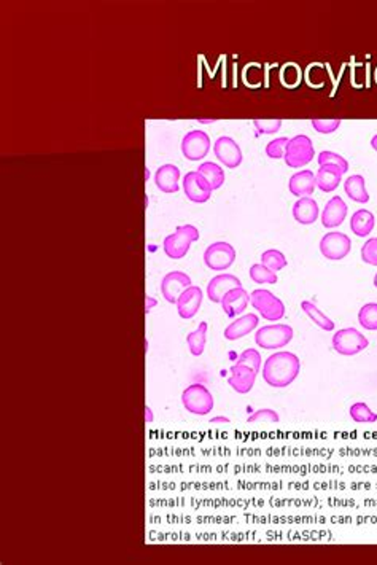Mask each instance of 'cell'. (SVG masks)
<instances>
[{
	"label": "cell",
	"mask_w": 377,
	"mask_h": 565,
	"mask_svg": "<svg viewBox=\"0 0 377 565\" xmlns=\"http://www.w3.org/2000/svg\"><path fill=\"white\" fill-rule=\"evenodd\" d=\"M358 322L365 330H377V302H368L358 312Z\"/></svg>",
	"instance_id": "obj_32"
},
{
	"label": "cell",
	"mask_w": 377,
	"mask_h": 565,
	"mask_svg": "<svg viewBox=\"0 0 377 565\" xmlns=\"http://www.w3.org/2000/svg\"><path fill=\"white\" fill-rule=\"evenodd\" d=\"M288 142H290V138H287V137H278L276 138V141H271L266 145V155L272 159L283 158Z\"/></svg>",
	"instance_id": "obj_37"
},
{
	"label": "cell",
	"mask_w": 377,
	"mask_h": 565,
	"mask_svg": "<svg viewBox=\"0 0 377 565\" xmlns=\"http://www.w3.org/2000/svg\"><path fill=\"white\" fill-rule=\"evenodd\" d=\"M294 336L293 328L285 323H276V325H266L260 328L255 335V342L258 347L274 351V349L285 347L288 342H292Z\"/></svg>",
	"instance_id": "obj_4"
},
{
	"label": "cell",
	"mask_w": 377,
	"mask_h": 565,
	"mask_svg": "<svg viewBox=\"0 0 377 565\" xmlns=\"http://www.w3.org/2000/svg\"><path fill=\"white\" fill-rule=\"evenodd\" d=\"M343 125V121L339 120V118H328V120H325V118H315L312 120V127L320 134H333L334 131L339 130V126Z\"/></svg>",
	"instance_id": "obj_35"
},
{
	"label": "cell",
	"mask_w": 377,
	"mask_h": 565,
	"mask_svg": "<svg viewBox=\"0 0 377 565\" xmlns=\"http://www.w3.org/2000/svg\"><path fill=\"white\" fill-rule=\"evenodd\" d=\"M261 265H265L266 268H269L271 271L277 272V271H282L283 268H285V266L288 265V261L285 258V255H283L281 250L269 249V250L263 251Z\"/></svg>",
	"instance_id": "obj_30"
},
{
	"label": "cell",
	"mask_w": 377,
	"mask_h": 565,
	"mask_svg": "<svg viewBox=\"0 0 377 565\" xmlns=\"http://www.w3.org/2000/svg\"><path fill=\"white\" fill-rule=\"evenodd\" d=\"M374 287H376V289H377V274L374 276Z\"/></svg>",
	"instance_id": "obj_44"
},
{
	"label": "cell",
	"mask_w": 377,
	"mask_h": 565,
	"mask_svg": "<svg viewBox=\"0 0 377 565\" xmlns=\"http://www.w3.org/2000/svg\"><path fill=\"white\" fill-rule=\"evenodd\" d=\"M236 363L245 364V367H250V368L255 369L256 373H260L261 356H260V352L256 351V349H247V351H244L241 353Z\"/></svg>",
	"instance_id": "obj_36"
},
{
	"label": "cell",
	"mask_w": 377,
	"mask_h": 565,
	"mask_svg": "<svg viewBox=\"0 0 377 565\" xmlns=\"http://www.w3.org/2000/svg\"><path fill=\"white\" fill-rule=\"evenodd\" d=\"M182 404L194 415H207L215 407L214 395L203 384H191L182 392Z\"/></svg>",
	"instance_id": "obj_3"
},
{
	"label": "cell",
	"mask_w": 377,
	"mask_h": 565,
	"mask_svg": "<svg viewBox=\"0 0 377 565\" xmlns=\"http://www.w3.org/2000/svg\"><path fill=\"white\" fill-rule=\"evenodd\" d=\"M191 287V277L187 272L182 271H172L167 272L161 280V294L166 298L167 302L177 305L179 296L183 294L185 290Z\"/></svg>",
	"instance_id": "obj_12"
},
{
	"label": "cell",
	"mask_w": 377,
	"mask_h": 565,
	"mask_svg": "<svg viewBox=\"0 0 377 565\" xmlns=\"http://www.w3.org/2000/svg\"><path fill=\"white\" fill-rule=\"evenodd\" d=\"M278 414L276 413L274 409H258L253 413L252 415H249V419H247V422L249 424H278Z\"/></svg>",
	"instance_id": "obj_34"
},
{
	"label": "cell",
	"mask_w": 377,
	"mask_h": 565,
	"mask_svg": "<svg viewBox=\"0 0 377 565\" xmlns=\"http://www.w3.org/2000/svg\"><path fill=\"white\" fill-rule=\"evenodd\" d=\"M236 261V250L228 243H214L204 251V263L212 271L230 269Z\"/></svg>",
	"instance_id": "obj_8"
},
{
	"label": "cell",
	"mask_w": 377,
	"mask_h": 565,
	"mask_svg": "<svg viewBox=\"0 0 377 565\" xmlns=\"http://www.w3.org/2000/svg\"><path fill=\"white\" fill-rule=\"evenodd\" d=\"M203 298H204L203 290H201L199 287H194V285L188 287V289L185 290L177 300L179 316L185 318V320L193 318L196 314H198L201 305H203Z\"/></svg>",
	"instance_id": "obj_15"
},
{
	"label": "cell",
	"mask_w": 377,
	"mask_h": 565,
	"mask_svg": "<svg viewBox=\"0 0 377 565\" xmlns=\"http://www.w3.org/2000/svg\"><path fill=\"white\" fill-rule=\"evenodd\" d=\"M317 161H318L320 166H323V164H332V166L339 167L340 171H343V174H345L349 171L347 159H345L344 156L338 155V153H334V152H322L318 155Z\"/></svg>",
	"instance_id": "obj_33"
},
{
	"label": "cell",
	"mask_w": 377,
	"mask_h": 565,
	"mask_svg": "<svg viewBox=\"0 0 377 565\" xmlns=\"http://www.w3.org/2000/svg\"><path fill=\"white\" fill-rule=\"evenodd\" d=\"M230 373L231 374L228 378V384L231 385V389L234 390V392L241 393V395H245L250 392V390L253 389V385H255L256 376H258V373L255 371V369L250 367H245V364H239V363L232 364Z\"/></svg>",
	"instance_id": "obj_14"
},
{
	"label": "cell",
	"mask_w": 377,
	"mask_h": 565,
	"mask_svg": "<svg viewBox=\"0 0 377 565\" xmlns=\"http://www.w3.org/2000/svg\"><path fill=\"white\" fill-rule=\"evenodd\" d=\"M249 301L250 295L247 294V290L242 289V287H237V289L230 290L228 294L223 296V300H221V307H223L226 316L230 318H234L247 309Z\"/></svg>",
	"instance_id": "obj_18"
},
{
	"label": "cell",
	"mask_w": 377,
	"mask_h": 565,
	"mask_svg": "<svg viewBox=\"0 0 377 565\" xmlns=\"http://www.w3.org/2000/svg\"><path fill=\"white\" fill-rule=\"evenodd\" d=\"M301 309L306 312V314L312 318V322L315 323V325L322 328V330L325 331L334 330V322L327 314H323V312L317 307V305H314L312 301H303Z\"/></svg>",
	"instance_id": "obj_27"
},
{
	"label": "cell",
	"mask_w": 377,
	"mask_h": 565,
	"mask_svg": "<svg viewBox=\"0 0 377 565\" xmlns=\"http://www.w3.org/2000/svg\"><path fill=\"white\" fill-rule=\"evenodd\" d=\"M301 373V360L293 352H276L266 358L263 379L274 389L288 387Z\"/></svg>",
	"instance_id": "obj_1"
},
{
	"label": "cell",
	"mask_w": 377,
	"mask_h": 565,
	"mask_svg": "<svg viewBox=\"0 0 377 565\" xmlns=\"http://www.w3.org/2000/svg\"><path fill=\"white\" fill-rule=\"evenodd\" d=\"M350 418H352L355 422L358 424H374L377 422V414L374 411H371L368 404L363 402H356L350 407Z\"/></svg>",
	"instance_id": "obj_29"
},
{
	"label": "cell",
	"mask_w": 377,
	"mask_h": 565,
	"mask_svg": "<svg viewBox=\"0 0 377 565\" xmlns=\"http://www.w3.org/2000/svg\"><path fill=\"white\" fill-rule=\"evenodd\" d=\"M214 152H215L216 159H218L221 164H225L226 167L234 169L237 166H241L242 150H241V147L237 145V142L234 141V138H231L228 136L216 138V142L214 145Z\"/></svg>",
	"instance_id": "obj_13"
},
{
	"label": "cell",
	"mask_w": 377,
	"mask_h": 565,
	"mask_svg": "<svg viewBox=\"0 0 377 565\" xmlns=\"http://www.w3.org/2000/svg\"><path fill=\"white\" fill-rule=\"evenodd\" d=\"M293 218L301 225H312L318 218V204L312 198H299L293 205Z\"/></svg>",
	"instance_id": "obj_23"
},
{
	"label": "cell",
	"mask_w": 377,
	"mask_h": 565,
	"mask_svg": "<svg viewBox=\"0 0 377 565\" xmlns=\"http://www.w3.org/2000/svg\"><path fill=\"white\" fill-rule=\"evenodd\" d=\"M315 187H317V181H315L314 172L311 171H301L292 176L290 182H288V188L290 193L296 198H306L309 194L314 193Z\"/></svg>",
	"instance_id": "obj_22"
},
{
	"label": "cell",
	"mask_w": 377,
	"mask_h": 565,
	"mask_svg": "<svg viewBox=\"0 0 377 565\" xmlns=\"http://www.w3.org/2000/svg\"><path fill=\"white\" fill-rule=\"evenodd\" d=\"M361 260L371 266H377V238L366 240L361 247Z\"/></svg>",
	"instance_id": "obj_39"
},
{
	"label": "cell",
	"mask_w": 377,
	"mask_h": 565,
	"mask_svg": "<svg viewBox=\"0 0 377 565\" xmlns=\"http://www.w3.org/2000/svg\"><path fill=\"white\" fill-rule=\"evenodd\" d=\"M344 189H345V194H347V196L355 203L366 204L369 201V193H368V189H366L365 177L350 176L347 181L344 182Z\"/></svg>",
	"instance_id": "obj_25"
},
{
	"label": "cell",
	"mask_w": 377,
	"mask_h": 565,
	"mask_svg": "<svg viewBox=\"0 0 377 565\" xmlns=\"http://www.w3.org/2000/svg\"><path fill=\"white\" fill-rule=\"evenodd\" d=\"M343 176L344 174L339 167L332 166V164H323L315 174V181H317V187L323 193H332L343 182Z\"/></svg>",
	"instance_id": "obj_20"
},
{
	"label": "cell",
	"mask_w": 377,
	"mask_h": 565,
	"mask_svg": "<svg viewBox=\"0 0 377 565\" xmlns=\"http://www.w3.org/2000/svg\"><path fill=\"white\" fill-rule=\"evenodd\" d=\"M231 420L228 418H225V415H218V418H212L210 419V424H230Z\"/></svg>",
	"instance_id": "obj_42"
},
{
	"label": "cell",
	"mask_w": 377,
	"mask_h": 565,
	"mask_svg": "<svg viewBox=\"0 0 377 565\" xmlns=\"http://www.w3.org/2000/svg\"><path fill=\"white\" fill-rule=\"evenodd\" d=\"M374 223H376L374 214L366 209H360L352 215V220H350V229H352V233L355 236H358V238H366V236H369L371 233H373Z\"/></svg>",
	"instance_id": "obj_24"
},
{
	"label": "cell",
	"mask_w": 377,
	"mask_h": 565,
	"mask_svg": "<svg viewBox=\"0 0 377 565\" xmlns=\"http://www.w3.org/2000/svg\"><path fill=\"white\" fill-rule=\"evenodd\" d=\"M156 305H158V301L154 300L153 296H148V295H147V296H145V314H150V311H152L153 307L156 306Z\"/></svg>",
	"instance_id": "obj_40"
},
{
	"label": "cell",
	"mask_w": 377,
	"mask_h": 565,
	"mask_svg": "<svg viewBox=\"0 0 377 565\" xmlns=\"http://www.w3.org/2000/svg\"><path fill=\"white\" fill-rule=\"evenodd\" d=\"M350 249H352V243L349 236L338 231L327 233L320 240V251L328 260H343L350 254Z\"/></svg>",
	"instance_id": "obj_9"
},
{
	"label": "cell",
	"mask_w": 377,
	"mask_h": 565,
	"mask_svg": "<svg viewBox=\"0 0 377 565\" xmlns=\"http://www.w3.org/2000/svg\"><path fill=\"white\" fill-rule=\"evenodd\" d=\"M180 181V169L174 164H164L154 174V183L163 193L172 194L179 192Z\"/></svg>",
	"instance_id": "obj_19"
},
{
	"label": "cell",
	"mask_w": 377,
	"mask_h": 565,
	"mask_svg": "<svg viewBox=\"0 0 377 565\" xmlns=\"http://www.w3.org/2000/svg\"><path fill=\"white\" fill-rule=\"evenodd\" d=\"M368 346V338L361 335L356 328H343V330L336 331V335L333 336L334 351L345 357L356 356V353L363 352Z\"/></svg>",
	"instance_id": "obj_6"
},
{
	"label": "cell",
	"mask_w": 377,
	"mask_h": 565,
	"mask_svg": "<svg viewBox=\"0 0 377 565\" xmlns=\"http://www.w3.org/2000/svg\"><path fill=\"white\" fill-rule=\"evenodd\" d=\"M250 279L255 282V284H277V272L271 271L269 268H266L265 265L256 263L250 266Z\"/></svg>",
	"instance_id": "obj_31"
},
{
	"label": "cell",
	"mask_w": 377,
	"mask_h": 565,
	"mask_svg": "<svg viewBox=\"0 0 377 565\" xmlns=\"http://www.w3.org/2000/svg\"><path fill=\"white\" fill-rule=\"evenodd\" d=\"M371 147H373L374 150L377 152V134L373 138H371Z\"/></svg>",
	"instance_id": "obj_43"
},
{
	"label": "cell",
	"mask_w": 377,
	"mask_h": 565,
	"mask_svg": "<svg viewBox=\"0 0 377 565\" xmlns=\"http://www.w3.org/2000/svg\"><path fill=\"white\" fill-rule=\"evenodd\" d=\"M242 287V282L239 277L232 274H218L215 276L207 284V296L212 302H221L223 296L228 294L230 290Z\"/></svg>",
	"instance_id": "obj_16"
},
{
	"label": "cell",
	"mask_w": 377,
	"mask_h": 565,
	"mask_svg": "<svg viewBox=\"0 0 377 565\" xmlns=\"http://www.w3.org/2000/svg\"><path fill=\"white\" fill-rule=\"evenodd\" d=\"M145 422L147 424H153L154 422V415H153V409L148 407H145Z\"/></svg>",
	"instance_id": "obj_41"
},
{
	"label": "cell",
	"mask_w": 377,
	"mask_h": 565,
	"mask_svg": "<svg viewBox=\"0 0 377 565\" xmlns=\"http://www.w3.org/2000/svg\"><path fill=\"white\" fill-rule=\"evenodd\" d=\"M256 327H258V316L247 314V316L239 317L234 322H231L230 325L225 328L223 335L226 339H228V341H237V339L250 335Z\"/></svg>",
	"instance_id": "obj_21"
},
{
	"label": "cell",
	"mask_w": 377,
	"mask_h": 565,
	"mask_svg": "<svg viewBox=\"0 0 377 565\" xmlns=\"http://www.w3.org/2000/svg\"><path fill=\"white\" fill-rule=\"evenodd\" d=\"M253 126L258 131V134H276V132L281 131L282 127V120H253Z\"/></svg>",
	"instance_id": "obj_38"
},
{
	"label": "cell",
	"mask_w": 377,
	"mask_h": 565,
	"mask_svg": "<svg viewBox=\"0 0 377 565\" xmlns=\"http://www.w3.org/2000/svg\"><path fill=\"white\" fill-rule=\"evenodd\" d=\"M210 138L204 131H190L182 141V153L190 161H199L207 156Z\"/></svg>",
	"instance_id": "obj_11"
},
{
	"label": "cell",
	"mask_w": 377,
	"mask_h": 565,
	"mask_svg": "<svg viewBox=\"0 0 377 565\" xmlns=\"http://www.w3.org/2000/svg\"><path fill=\"white\" fill-rule=\"evenodd\" d=\"M183 192L187 194V198L190 201L204 204L207 203L212 196V187L209 182L205 181V177L203 174H199L198 171L188 172L183 178Z\"/></svg>",
	"instance_id": "obj_10"
},
{
	"label": "cell",
	"mask_w": 377,
	"mask_h": 565,
	"mask_svg": "<svg viewBox=\"0 0 377 565\" xmlns=\"http://www.w3.org/2000/svg\"><path fill=\"white\" fill-rule=\"evenodd\" d=\"M199 229L193 225H180L175 229V233L169 234L166 239H164L163 249L164 254H166L169 258L172 260H180L183 258L185 255L190 251L191 244L199 240Z\"/></svg>",
	"instance_id": "obj_2"
},
{
	"label": "cell",
	"mask_w": 377,
	"mask_h": 565,
	"mask_svg": "<svg viewBox=\"0 0 377 565\" xmlns=\"http://www.w3.org/2000/svg\"><path fill=\"white\" fill-rule=\"evenodd\" d=\"M315 150H314V143L307 136H294L290 138L288 145L285 148V159L287 166L299 169L303 166H306L314 159Z\"/></svg>",
	"instance_id": "obj_7"
},
{
	"label": "cell",
	"mask_w": 377,
	"mask_h": 565,
	"mask_svg": "<svg viewBox=\"0 0 377 565\" xmlns=\"http://www.w3.org/2000/svg\"><path fill=\"white\" fill-rule=\"evenodd\" d=\"M207 330H209L207 322H201L199 327L196 328L194 331H191L187 336L190 352L193 353L194 357H199L204 353L205 341H207Z\"/></svg>",
	"instance_id": "obj_26"
},
{
	"label": "cell",
	"mask_w": 377,
	"mask_h": 565,
	"mask_svg": "<svg viewBox=\"0 0 377 565\" xmlns=\"http://www.w3.org/2000/svg\"><path fill=\"white\" fill-rule=\"evenodd\" d=\"M345 217H347V204L340 196H333L322 212V225L325 228H336L344 223Z\"/></svg>",
	"instance_id": "obj_17"
},
{
	"label": "cell",
	"mask_w": 377,
	"mask_h": 565,
	"mask_svg": "<svg viewBox=\"0 0 377 565\" xmlns=\"http://www.w3.org/2000/svg\"><path fill=\"white\" fill-rule=\"evenodd\" d=\"M250 302L263 316V318H266L269 322H277L285 316V305L276 295L271 294L269 290H253L250 294Z\"/></svg>",
	"instance_id": "obj_5"
},
{
	"label": "cell",
	"mask_w": 377,
	"mask_h": 565,
	"mask_svg": "<svg viewBox=\"0 0 377 565\" xmlns=\"http://www.w3.org/2000/svg\"><path fill=\"white\" fill-rule=\"evenodd\" d=\"M198 172L203 174V176L205 177V181H207L212 187V189H218L221 188V185L225 183V171L218 166V164L203 163L199 166Z\"/></svg>",
	"instance_id": "obj_28"
}]
</instances>
